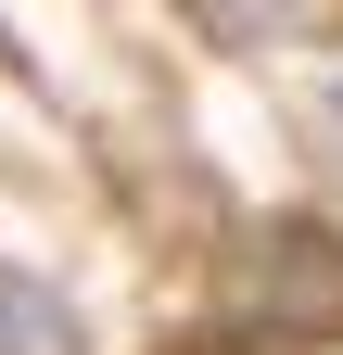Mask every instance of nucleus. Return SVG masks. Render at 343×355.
Listing matches in <instances>:
<instances>
[{"mask_svg":"<svg viewBox=\"0 0 343 355\" xmlns=\"http://www.w3.org/2000/svg\"><path fill=\"white\" fill-rule=\"evenodd\" d=\"M0 355H90V318H76L51 279L0 266Z\"/></svg>","mask_w":343,"mask_h":355,"instance_id":"2","label":"nucleus"},{"mask_svg":"<svg viewBox=\"0 0 343 355\" xmlns=\"http://www.w3.org/2000/svg\"><path fill=\"white\" fill-rule=\"evenodd\" d=\"M217 38H242V51H267V38H331L343 0H191Z\"/></svg>","mask_w":343,"mask_h":355,"instance_id":"3","label":"nucleus"},{"mask_svg":"<svg viewBox=\"0 0 343 355\" xmlns=\"http://www.w3.org/2000/svg\"><path fill=\"white\" fill-rule=\"evenodd\" d=\"M267 318L343 330V241L331 229H267Z\"/></svg>","mask_w":343,"mask_h":355,"instance_id":"1","label":"nucleus"}]
</instances>
